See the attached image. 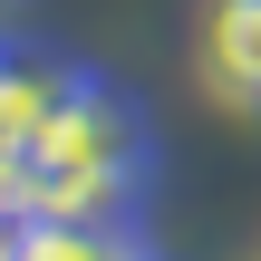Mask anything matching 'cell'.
<instances>
[{"label":"cell","instance_id":"cell-3","mask_svg":"<svg viewBox=\"0 0 261 261\" xmlns=\"http://www.w3.org/2000/svg\"><path fill=\"white\" fill-rule=\"evenodd\" d=\"M10 261H155L136 213H10Z\"/></svg>","mask_w":261,"mask_h":261},{"label":"cell","instance_id":"cell-6","mask_svg":"<svg viewBox=\"0 0 261 261\" xmlns=\"http://www.w3.org/2000/svg\"><path fill=\"white\" fill-rule=\"evenodd\" d=\"M10 10H29V0H0V19H10Z\"/></svg>","mask_w":261,"mask_h":261},{"label":"cell","instance_id":"cell-2","mask_svg":"<svg viewBox=\"0 0 261 261\" xmlns=\"http://www.w3.org/2000/svg\"><path fill=\"white\" fill-rule=\"evenodd\" d=\"M77 77H87V58H68V48H29V39H0V184H10V165L39 145V126L68 107Z\"/></svg>","mask_w":261,"mask_h":261},{"label":"cell","instance_id":"cell-1","mask_svg":"<svg viewBox=\"0 0 261 261\" xmlns=\"http://www.w3.org/2000/svg\"><path fill=\"white\" fill-rule=\"evenodd\" d=\"M145 184H155L145 107L87 68L68 87V107L39 126V145L10 165L0 213H145Z\"/></svg>","mask_w":261,"mask_h":261},{"label":"cell","instance_id":"cell-4","mask_svg":"<svg viewBox=\"0 0 261 261\" xmlns=\"http://www.w3.org/2000/svg\"><path fill=\"white\" fill-rule=\"evenodd\" d=\"M194 68H203V97H223L232 116H261V0H203Z\"/></svg>","mask_w":261,"mask_h":261},{"label":"cell","instance_id":"cell-5","mask_svg":"<svg viewBox=\"0 0 261 261\" xmlns=\"http://www.w3.org/2000/svg\"><path fill=\"white\" fill-rule=\"evenodd\" d=\"M0 261H10V213H0Z\"/></svg>","mask_w":261,"mask_h":261}]
</instances>
